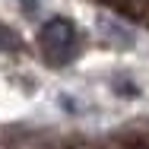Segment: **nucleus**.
Returning a JSON list of instances; mask_svg holds the SVG:
<instances>
[{
  "label": "nucleus",
  "instance_id": "obj_1",
  "mask_svg": "<svg viewBox=\"0 0 149 149\" xmlns=\"http://www.w3.org/2000/svg\"><path fill=\"white\" fill-rule=\"evenodd\" d=\"M38 41H41V51L51 63H70L76 57V48H79V35H76V26L63 16H54L48 19L41 32H38Z\"/></svg>",
  "mask_w": 149,
  "mask_h": 149
},
{
  "label": "nucleus",
  "instance_id": "obj_2",
  "mask_svg": "<svg viewBox=\"0 0 149 149\" xmlns=\"http://www.w3.org/2000/svg\"><path fill=\"white\" fill-rule=\"evenodd\" d=\"M98 26H102V32H108V35H114V41H118V45H124V48H127V45L133 41V35H130V32L124 29V26H118L114 19H102Z\"/></svg>",
  "mask_w": 149,
  "mask_h": 149
},
{
  "label": "nucleus",
  "instance_id": "obj_3",
  "mask_svg": "<svg viewBox=\"0 0 149 149\" xmlns=\"http://www.w3.org/2000/svg\"><path fill=\"white\" fill-rule=\"evenodd\" d=\"M19 3H22L26 13H35V10H38V0H19Z\"/></svg>",
  "mask_w": 149,
  "mask_h": 149
}]
</instances>
